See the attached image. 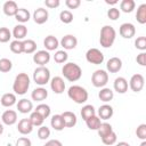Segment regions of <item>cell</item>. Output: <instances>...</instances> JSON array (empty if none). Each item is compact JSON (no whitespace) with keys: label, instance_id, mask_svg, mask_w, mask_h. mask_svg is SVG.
<instances>
[{"label":"cell","instance_id":"cell-1","mask_svg":"<svg viewBox=\"0 0 146 146\" xmlns=\"http://www.w3.org/2000/svg\"><path fill=\"white\" fill-rule=\"evenodd\" d=\"M116 38V31L111 25H104L100 30V36H99V43L103 48H111L115 41Z\"/></svg>","mask_w":146,"mask_h":146},{"label":"cell","instance_id":"cell-2","mask_svg":"<svg viewBox=\"0 0 146 146\" xmlns=\"http://www.w3.org/2000/svg\"><path fill=\"white\" fill-rule=\"evenodd\" d=\"M62 73H63L64 78H65L67 81H70V82H75V81H78V80L81 78V75H82V70H81V67H80L78 64L70 62V63L64 64V66L62 67Z\"/></svg>","mask_w":146,"mask_h":146},{"label":"cell","instance_id":"cell-3","mask_svg":"<svg viewBox=\"0 0 146 146\" xmlns=\"http://www.w3.org/2000/svg\"><path fill=\"white\" fill-rule=\"evenodd\" d=\"M30 76L26 73H18L13 83V90L16 95H25L30 88Z\"/></svg>","mask_w":146,"mask_h":146},{"label":"cell","instance_id":"cell-4","mask_svg":"<svg viewBox=\"0 0 146 146\" xmlns=\"http://www.w3.org/2000/svg\"><path fill=\"white\" fill-rule=\"evenodd\" d=\"M67 96L68 98H71L74 103L76 104H83L88 100V91L81 87V86H78V84H73L68 88L67 90Z\"/></svg>","mask_w":146,"mask_h":146},{"label":"cell","instance_id":"cell-5","mask_svg":"<svg viewBox=\"0 0 146 146\" xmlns=\"http://www.w3.org/2000/svg\"><path fill=\"white\" fill-rule=\"evenodd\" d=\"M33 80L39 86H44L50 81V71L46 66H39L33 72Z\"/></svg>","mask_w":146,"mask_h":146},{"label":"cell","instance_id":"cell-6","mask_svg":"<svg viewBox=\"0 0 146 146\" xmlns=\"http://www.w3.org/2000/svg\"><path fill=\"white\" fill-rule=\"evenodd\" d=\"M108 82V73L105 70H96L91 75V83L96 88H104Z\"/></svg>","mask_w":146,"mask_h":146},{"label":"cell","instance_id":"cell-7","mask_svg":"<svg viewBox=\"0 0 146 146\" xmlns=\"http://www.w3.org/2000/svg\"><path fill=\"white\" fill-rule=\"evenodd\" d=\"M86 59L90 64L99 65L104 62V54L97 48H90L86 52Z\"/></svg>","mask_w":146,"mask_h":146},{"label":"cell","instance_id":"cell-8","mask_svg":"<svg viewBox=\"0 0 146 146\" xmlns=\"http://www.w3.org/2000/svg\"><path fill=\"white\" fill-rule=\"evenodd\" d=\"M145 86V79L141 74L137 73V74H133L131 78H130V81H129V87L130 89L133 91V92H139L143 90Z\"/></svg>","mask_w":146,"mask_h":146},{"label":"cell","instance_id":"cell-9","mask_svg":"<svg viewBox=\"0 0 146 146\" xmlns=\"http://www.w3.org/2000/svg\"><path fill=\"white\" fill-rule=\"evenodd\" d=\"M119 33L124 39H131L136 34V27L132 23H123L119 29Z\"/></svg>","mask_w":146,"mask_h":146},{"label":"cell","instance_id":"cell-10","mask_svg":"<svg viewBox=\"0 0 146 146\" xmlns=\"http://www.w3.org/2000/svg\"><path fill=\"white\" fill-rule=\"evenodd\" d=\"M50 60V54L47 50H39L35 51L33 55V62L39 66H44Z\"/></svg>","mask_w":146,"mask_h":146},{"label":"cell","instance_id":"cell-11","mask_svg":"<svg viewBox=\"0 0 146 146\" xmlns=\"http://www.w3.org/2000/svg\"><path fill=\"white\" fill-rule=\"evenodd\" d=\"M59 44L66 49V50H71V49H74L78 44V39L72 35V34H66L62 38V40L59 41Z\"/></svg>","mask_w":146,"mask_h":146},{"label":"cell","instance_id":"cell-12","mask_svg":"<svg viewBox=\"0 0 146 146\" xmlns=\"http://www.w3.org/2000/svg\"><path fill=\"white\" fill-rule=\"evenodd\" d=\"M50 88L55 94H62L65 90V82L62 76H54L50 80Z\"/></svg>","mask_w":146,"mask_h":146},{"label":"cell","instance_id":"cell-13","mask_svg":"<svg viewBox=\"0 0 146 146\" xmlns=\"http://www.w3.org/2000/svg\"><path fill=\"white\" fill-rule=\"evenodd\" d=\"M48 17H49V13L47 9L44 8H38L34 10L33 13V19L36 24L41 25V24H44L47 21H48Z\"/></svg>","mask_w":146,"mask_h":146},{"label":"cell","instance_id":"cell-14","mask_svg":"<svg viewBox=\"0 0 146 146\" xmlns=\"http://www.w3.org/2000/svg\"><path fill=\"white\" fill-rule=\"evenodd\" d=\"M1 121L6 125H13L17 122V113L14 110H7L2 113Z\"/></svg>","mask_w":146,"mask_h":146},{"label":"cell","instance_id":"cell-15","mask_svg":"<svg viewBox=\"0 0 146 146\" xmlns=\"http://www.w3.org/2000/svg\"><path fill=\"white\" fill-rule=\"evenodd\" d=\"M106 68L110 73H117L122 68V60L119 57H112L107 60Z\"/></svg>","mask_w":146,"mask_h":146},{"label":"cell","instance_id":"cell-16","mask_svg":"<svg viewBox=\"0 0 146 146\" xmlns=\"http://www.w3.org/2000/svg\"><path fill=\"white\" fill-rule=\"evenodd\" d=\"M62 117L64 120V124H65V128H73L76 122H78V119H76V115L71 112V111H65L63 112L62 114Z\"/></svg>","mask_w":146,"mask_h":146},{"label":"cell","instance_id":"cell-17","mask_svg":"<svg viewBox=\"0 0 146 146\" xmlns=\"http://www.w3.org/2000/svg\"><path fill=\"white\" fill-rule=\"evenodd\" d=\"M17 130L22 135H29L33 130V124L31 123L30 119H22L17 124Z\"/></svg>","mask_w":146,"mask_h":146},{"label":"cell","instance_id":"cell-18","mask_svg":"<svg viewBox=\"0 0 146 146\" xmlns=\"http://www.w3.org/2000/svg\"><path fill=\"white\" fill-rule=\"evenodd\" d=\"M113 87H114V90L117 92V94H124L127 92L128 90V81L123 76H119L114 80V83H113Z\"/></svg>","mask_w":146,"mask_h":146},{"label":"cell","instance_id":"cell-19","mask_svg":"<svg viewBox=\"0 0 146 146\" xmlns=\"http://www.w3.org/2000/svg\"><path fill=\"white\" fill-rule=\"evenodd\" d=\"M113 113H114L113 107L111 105H108V104H104V105L99 106V108H98V117L100 120L111 119L113 116Z\"/></svg>","mask_w":146,"mask_h":146},{"label":"cell","instance_id":"cell-20","mask_svg":"<svg viewBox=\"0 0 146 146\" xmlns=\"http://www.w3.org/2000/svg\"><path fill=\"white\" fill-rule=\"evenodd\" d=\"M11 35L16 39L22 41L23 39H25V36L27 35V27L24 24H18L16 26H14V30L11 32Z\"/></svg>","mask_w":146,"mask_h":146},{"label":"cell","instance_id":"cell-21","mask_svg":"<svg viewBox=\"0 0 146 146\" xmlns=\"http://www.w3.org/2000/svg\"><path fill=\"white\" fill-rule=\"evenodd\" d=\"M43 46L47 49V51H52V50H56L59 47V41H58V39L56 36L48 35L43 40Z\"/></svg>","mask_w":146,"mask_h":146},{"label":"cell","instance_id":"cell-22","mask_svg":"<svg viewBox=\"0 0 146 146\" xmlns=\"http://www.w3.org/2000/svg\"><path fill=\"white\" fill-rule=\"evenodd\" d=\"M17 110H18V112H21L23 114H27L33 110V104L31 100H29L26 98H22L17 103Z\"/></svg>","mask_w":146,"mask_h":146},{"label":"cell","instance_id":"cell-23","mask_svg":"<svg viewBox=\"0 0 146 146\" xmlns=\"http://www.w3.org/2000/svg\"><path fill=\"white\" fill-rule=\"evenodd\" d=\"M2 10H3L5 15H7V16H15L17 10H18V6H17V3L15 1L9 0V1H6L3 3Z\"/></svg>","mask_w":146,"mask_h":146},{"label":"cell","instance_id":"cell-24","mask_svg":"<svg viewBox=\"0 0 146 146\" xmlns=\"http://www.w3.org/2000/svg\"><path fill=\"white\" fill-rule=\"evenodd\" d=\"M31 97H32V99L35 100V102H42V100H44V99L48 97V91H47L46 88L39 87V88H35V89L32 91Z\"/></svg>","mask_w":146,"mask_h":146},{"label":"cell","instance_id":"cell-25","mask_svg":"<svg viewBox=\"0 0 146 146\" xmlns=\"http://www.w3.org/2000/svg\"><path fill=\"white\" fill-rule=\"evenodd\" d=\"M16 95L13 94V92H7V94H3L1 99H0V104L3 106V107H10L13 105L16 104Z\"/></svg>","mask_w":146,"mask_h":146},{"label":"cell","instance_id":"cell-26","mask_svg":"<svg viewBox=\"0 0 146 146\" xmlns=\"http://www.w3.org/2000/svg\"><path fill=\"white\" fill-rule=\"evenodd\" d=\"M50 124H51V128H54V130H56V131H60V130H63L65 128L64 120H63L60 114L52 115V117L50 120Z\"/></svg>","mask_w":146,"mask_h":146},{"label":"cell","instance_id":"cell-27","mask_svg":"<svg viewBox=\"0 0 146 146\" xmlns=\"http://www.w3.org/2000/svg\"><path fill=\"white\" fill-rule=\"evenodd\" d=\"M98 97H99V99H100L102 102H104V103H108V102H111V100L113 99V97H114V92H113V90H112L111 88H106V87H104V88H102L100 91L98 92Z\"/></svg>","mask_w":146,"mask_h":146},{"label":"cell","instance_id":"cell-28","mask_svg":"<svg viewBox=\"0 0 146 146\" xmlns=\"http://www.w3.org/2000/svg\"><path fill=\"white\" fill-rule=\"evenodd\" d=\"M15 18H16L17 22L24 24V23H26V22L30 21L31 14H30V11H29L27 9H25V8H18V10H17V13H16V15H15Z\"/></svg>","mask_w":146,"mask_h":146},{"label":"cell","instance_id":"cell-29","mask_svg":"<svg viewBox=\"0 0 146 146\" xmlns=\"http://www.w3.org/2000/svg\"><path fill=\"white\" fill-rule=\"evenodd\" d=\"M136 19L139 24H145L146 23V3H141L137 8Z\"/></svg>","mask_w":146,"mask_h":146},{"label":"cell","instance_id":"cell-30","mask_svg":"<svg viewBox=\"0 0 146 146\" xmlns=\"http://www.w3.org/2000/svg\"><path fill=\"white\" fill-rule=\"evenodd\" d=\"M36 50V43L32 39H27L23 41V52L25 54H33Z\"/></svg>","mask_w":146,"mask_h":146},{"label":"cell","instance_id":"cell-31","mask_svg":"<svg viewBox=\"0 0 146 146\" xmlns=\"http://www.w3.org/2000/svg\"><path fill=\"white\" fill-rule=\"evenodd\" d=\"M86 124H87V127L90 129V130H98V128L100 127V124H102V120L97 116V115H94V116H91V117H89L88 120H86Z\"/></svg>","mask_w":146,"mask_h":146},{"label":"cell","instance_id":"cell-32","mask_svg":"<svg viewBox=\"0 0 146 146\" xmlns=\"http://www.w3.org/2000/svg\"><path fill=\"white\" fill-rule=\"evenodd\" d=\"M112 131H113V128H112V125H111L108 122H102L100 127H99V128H98V130H97L98 136H99L100 138L106 137V136H107V135H110Z\"/></svg>","mask_w":146,"mask_h":146},{"label":"cell","instance_id":"cell-33","mask_svg":"<svg viewBox=\"0 0 146 146\" xmlns=\"http://www.w3.org/2000/svg\"><path fill=\"white\" fill-rule=\"evenodd\" d=\"M94 115H96V111H95V107L92 106V105H84L83 107H82V110H81V116H82V119L86 121V120H88L89 117H91V116H94Z\"/></svg>","mask_w":146,"mask_h":146},{"label":"cell","instance_id":"cell-34","mask_svg":"<svg viewBox=\"0 0 146 146\" xmlns=\"http://www.w3.org/2000/svg\"><path fill=\"white\" fill-rule=\"evenodd\" d=\"M136 7V2L133 0H122L121 3H120V9L128 14V13H131Z\"/></svg>","mask_w":146,"mask_h":146},{"label":"cell","instance_id":"cell-35","mask_svg":"<svg viewBox=\"0 0 146 146\" xmlns=\"http://www.w3.org/2000/svg\"><path fill=\"white\" fill-rule=\"evenodd\" d=\"M34 111H35V112H38L40 115H42V117H43V119H47V117L50 115V112H51L50 106H49V105H47V104H43V103L39 104V105L35 107V110H34Z\"/></svg>","mask_w":146,"mask_h":146},{"label":"cell","instance_id":"cell-36","mask_svg":"<svg viewBox=\"0 0 146 146\" xmlns=\"http://www.w3.org/2000/svg\"><path fill=\"white\" fill-rule=\"evenodd\" d=\"M30 121H31V123L33 124V127H41L42 124H43V121H44V119L42 117V115H40L38 112H32L31 113V115H30Z\"/></svg>","mask_w":146,"mask_h":146},{"label":"cell","instance_id":"cell-37","mask_svg":"<svg viewBox=\"0 0 146 146\" xmlns=\"http://www.w3.org/2000/svg\"><path fill=\"white\" fill-rule=\"evenodd\" d=\"M68 58V55L65 50H57L54 55V60L57 63V64H63L67 60Z\"/></svg>","mask_w":146,"mask_h":146},{"label":"cell","instance_id":"cell-38","mask_svg":"<svg viewBox=\"0 0 146 146\" xmlns=\"http://www.w3.org/2000/svg\"><path fill=\"white\" fill-rule=\"evenodd\" d=\"M59 19L64 24H70L73 21V14L70 10H62L59 14Z\"/></svg>","mask_w":146,"mask_h":146},{"label":"cell","instance_id":"cell-39","mask_svg":"<svg viewBox=\"0 0 146 146\" xmlns=\"http://www.w3.org/2000/svg\"><path fill=\"white\" fill-rule=\"evenodd\" d=\"M13 68V63L8 58H1L0 59V72L7 73Z\"/></svg>","mask_w":146,"mask_h":146},{"label":"cell","instance_id":"cell-40","mask_svg":"<svg viewBox=\"0 0 146 146\" xmlns=\"http://www.w3.org/2000/svg\"><path fill=\"white\" fill-rule=\"evenodd\" d=\"M9 48H10V50H11L14 54H22V52H23V41L14 40V41L10 42Z\"/></svg>","mask_w":146,"mask_h":146},{"label":"cell","instance_id":"cell-41","mask_svg":"<svg viewBox=\"0 0 146 146\" xmlns=\"http://www.w3.org/2000/svg\"><path fill=\"white\" fill-rule=\"evenodd\" d=\"M11 38V32L7 27H0V42L6 43L10 40Z\"/></svg>","mask_w":146,"mask_h":146},{"label":"cell","instance_id":"cell-42","mask_svg":"<svg viewBox=\"0 0 146 146\" xmlns=\"http://www.w3.org/2000/svg\"><path fill=\"white\" fill-rule=\"evenodd\" d=\"M116 140H117V136H116V133H115L114 131H112V132H111L110 135H107L106 137L102 138L103 144H105V145H107V146L116 144Z\"/></svg>","mask_w":146,"mask_h":146},{"label":"cell","instance_id":"cell-43","mask_svg":"<svg viewBox=\"0 0 146 146\" xmlns=\"http://www.w3.org/2000/svg\"><path fill=\"white\" fill-rule=\"evenodd\" d=\"M38 137L42 140H46L50 137V129L48 127H44V125H41L39 129H38Z\"/></svg>","mask_w":146,"mask_h":146},{"label":"cell","instance_id":"cell-44","mask_svg":"<svg viewBox=\"0 0 146 146\" xmlns=\"http://www.w3.org/2000/svg\"><path fill=\"white\" fill-rule=\"evenodd\" d=\"M135 47L138 50L145 51L146 50V36H138L135 40Z\"/></svg>","mask_w":146,"mask_h":146},{"label":"cell","instance_id":"cell-45","mask_svg":"<svg viewBox=\"0 0 146 146\" xmlns=\"http://www.w3.org/2000/svg\"><path fill=\"white\" fill-rule=\"evenodd\" d=\"M136 135L139 139L141 140H146V124L145 123H141L137 127L136 129Z\"/></svg>","mask_w":146,"mask_h":146},{"label":"cell","instance_id":"cell-46","mask_svg":"<svg viewBox=\"0 0 146 146\" xmlns=\"http://www.w3.org/2000/svg\"><path fill=\"white\" fill-rule=\"evenodd\" d=\"M120 9H117L116 7H112L107 10V17L112 21H116L119 17H120Z\"/></svg>","mask_w":146,"mask_h":146},{"label":"cell","instance_id":"cell-47","mask_svg":"<svg viewBox=\"0 0 146 146\" xmlns=\"http://www.w3.org/2000/svg\"><path fill=\"white\" fill-rule=\"evenodd\" d=\"M15 146H32V143L27 137H21L16 140Z\"/></svg>","mask_w":146,"mask_h":146},{"label":"cell","instance_id":"cell-48","mask_svg":"<svg viewBox=\"0 0 146 146\" xmlns=\"http://www.w3.org/2000/svg\"><path fill=\"white\" fill-rule=\"evenodd\" d=\"M65 5H66V7L68 9H76L78 7H80L81 1L80 0H66Z\"/></svg>","mask_w":146,"mask_h":146},{"label":"cell","instance_id":"cell-49","mask_svg":"<svg viewBox=\"0 0 146 146\" xmlns=\"http://www.w3.org/2000/svg\"><path fill=\"white\" fill-rule=\"evenodd\" d=\"M136 62H137L140 66H146V52H145V51H141L139 55H137Z\"/></svg>","mask_w":146,"mask_h":146},{"label":"cell","instance_id":"cell-50","mask_svg":"<svg viewBox=\"0 0 146 146\" xmlns=\"http://www.w3.org/2000/svg\"><path fill=\"white\" fill-rule=\"evenodd\" d=\"M44 5H46V7L54 9V8H57L60 5V1L59 0H46L44 1Z\"/></svg>","mask_w":146,"mask_h":146},{"label":"cell","instance_id":"cell-51","mask_svg":"<svg viewBox=\"0 0 146 146\" xmlns=\"http://www.w3.org/2000/svg\"><path fill=\"white\" fill-rule=\"evenodd\" d=\"M43 146H63V144L58 139H50L48 140Z\"/></svg>","mask_w":146,"mask_h":146},{"label":"cell","instance_id":"cell-52","mask_svg":"<svg viewBox=\"0 0 146 146\" xmlns=\"http://www.w3.org/2000/svg\"><path fill=\"white\" fill-rule=\"evenodd\" d=\"M115 146H130V144L127 141H119L115 144Z\"/></svg>","mask_w":146,"mask_h":146},{"label":"cell","instance_id":"cell-53","mask_svg":"<svg viewBox=\"0 0 146 146\" xmlns=\"http://www.w3.org/2000/svg\"><path fill=\"white\" fill-rule=\"evenodd\" d=\"M105 2H106L107 5H115V3H117V1H116V0H113V1H110V0H105Z\"/></svg>","mask_w":146,"mask_h":146},{"label":"cell","instance_id":"cell-54","mask_svg":"<svg viewBox=\"0 0 146 146\" xmlns=\"http://www.w3.org/2000/svg\"><path fill=\"white\" fill-rule=\"evenodd\" d=\"M3 132V124L2 123H0V135Z\"/></svg>","mask_w":146,"mask_h":146},{"label":"cell","instance_id":"cell-55","mask_svg":"<svg viewBox=\"0 0 146 146\" xmlns=\"http://www.w3.org/2000/svg\"><path fill=\"white\" fill-rule=\"evenodd\" d=\"M139 146H146V140H143L141 143H140V145Z\"/></svg>","mask_w":146,"mask_h":146}]
</instances>
